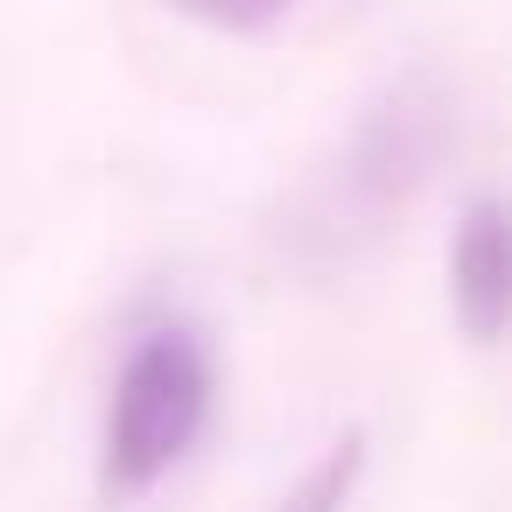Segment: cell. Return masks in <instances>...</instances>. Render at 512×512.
<instances>
[{"label":"cell","mask_w":512,"mask_h":512,"mask_svg":"<svg viewBox=\"0 0 512 512\" xmlns=\"http://www.w3.org/2000/svg\"><path fill=\"white\" fill-rule=\"evenodd\" d=\"M218 407V365L204 330L190 323H155L134 337L113 400H106V428H99V491L113 505L148 498L211 428Z\"/></svg>","instance_id":"6da1fadb"},{"label":"cell","mask_w":512,"mask_h":512,"mask_svg":"<svg viewBox=\"0 0 512 512\" xmlns=\"http://www.w3.org/2000/svg\"><path fill=\"white\" fill-rule=\"evenodd\" d=\"M449 309L470 344H498L512 309V260H505V211L477 197L449 239Z\"/></svg>","instance_id":"7a4b0ae2"},{"label":"cell","mask_w":512,"mask_h":512,"mask_svg":"<svg viewBox=\"0 0 512 512\" xmlns=\"http://www.w3.org/2000/svg\"><path fill=\"white\" fill-rule=\"evenodd\" d=\"M358 477H365V435L351 428V435H337V442L288 484V498H281L274 512H344L351 491H358Z\"/></svg>","instance_id":"3957f363"},{"label":"cell","mask_w":512,"mask_h":512,"mask_svg":"<svg viewBox=\"0 0 512 512\" xmlns=\"http://www.w3.org/2000/svg\"><path fill=\"white\" fill-rule=\"evenodd\" d=\"M190 15H204V22H218V29H267L288 0H183Z\"/></svg>","instance_id":"277c9868"}]
</instances>
